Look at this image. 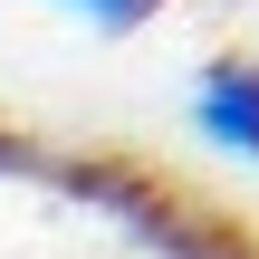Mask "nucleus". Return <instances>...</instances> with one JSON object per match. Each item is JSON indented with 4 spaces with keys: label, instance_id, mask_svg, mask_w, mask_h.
Returning <instances> with one entry per match:
<instances>
[{
    "label": "nucleus",
    "instance_id": "nucleus-2",
    "mask_svg": "<svg viewBox=\"0 0 259 259\" xmlns=\"http://www.w3.org/2000/svg\"><path fill=\"white\" fill-rule=\"evenodd\" d=\"M87 29H106V38H125V29H144V19H163V0H67Z\"/></svg>",
    "mask_w": 259,
    "mask_h": 259
},
{
    "label": "nucleus",
    "instance_id": "nucleus-3",
    "mask_svg": "<svg viewBox=\"0 0 259 259\" xmlns=\"http://www.w3.org/2000/svg\"><path fill=\"white\" fill-rule=\"evenodd\" d=\"M0 173H29V144H10V135H0Z\"/></svg>",
    "mask_w": 259,
    "mask_h": 259
},
{
    "label": "nucleus",
    "instance_id": "nucleus-1",
    "mask_svg": "<svg viewBox=\"0 0 259 259\" xmlns=\"http://www.w3.org/2000/svg\"><path fill=\"white\" fill-rule=\"evenodd\" d=\"M192 125H202L221 154L259 163V58H211V67L192 77Z\"/></svg>",
    "mask_w": 259,
    "mask_h": 259
}]
</instances>
